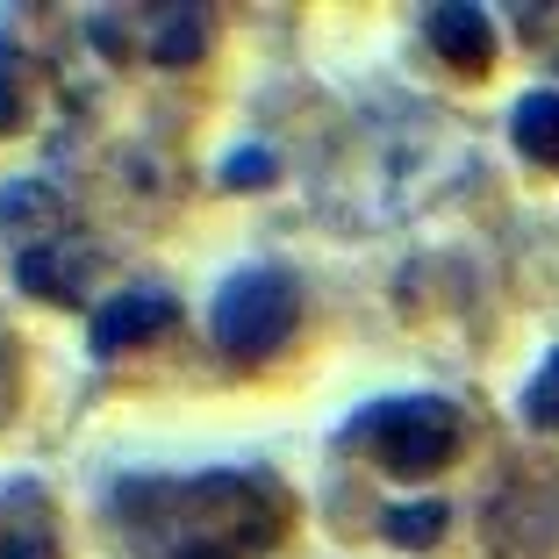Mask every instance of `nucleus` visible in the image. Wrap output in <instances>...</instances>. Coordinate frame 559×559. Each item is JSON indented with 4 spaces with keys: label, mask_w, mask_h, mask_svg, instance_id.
<instances>
[{
    "label": "nucleus",
    "mask_w": 559,
    "mask_h": 559,
    "mask_svg": "<svg viewBox=\"0 0 559 559\" xmlns=\"http://www.w3.org/2000/svg\"><path fill=\"white\" fill-rule=\"evenodd\" d=\"M301 323V280L287 265H245L215 287L209 330L230 359H273Z\"/></svg>",
    "instance_id": "f257e3e1"
},
{
    "label": "nucleus",
    "mask_w": 559,
    "mask_h": 559,
    "mask_svg": "<svg viewBox=\"0 0 559 559\" xmlns=\"http://www.w3.org/2000/svg\"><path fill=\"white\" fill-rule=\"evenodd\" d=\"M352 438L373 452L380 474L424 480V474H438V466H452V452H460V409L444 395H402V402L366 409V424L352 430Z\"/></svg>",
    "instance_id": "f03ea898"
},
{
    "label": "nucleus",
    "mask_w": 559,
    "mask_h": 559,
    "mask_svg": "<svg viewBox=\"0 0 559 559\" xmlns=\"http://www.w3.org/2000/svg\"><path fill=\"white\" fill-rule=\"evenodd\" d=\"M86 280H94V251L72 245V237H50V245H22L15 259V287H29L36 301H58V309H80Z\"/></svg>",
    "instance_id": "7ed1b4c3"
},
{
    "label": "nucleus",
    "mask_w": 559,
    "mask_h": 559,
    "mask_svg": "<svg viewBox=\"0 0 559 559\" xmlns=\"http://www.w3.org/2000/svg\"><path fill=\"white\" fill-rule=\"evenodd\" d=\"M0 559H58V510L36 480H0Z\"/></svg>",
    "instance_id": "20e7f679"
},
{
    "label": "nucleus",
    "mask_w": 559,
    "mask_h": 559,
    "mask_svg": "<svg viewBox=\"0 0 559 559\" xmlns=\"http://www.w3.org/2000/svg\"><path fill=\"white\" fill-rule=\"evenodd\" d=\"M424 36H430V50H438L452 72H488L495 66V22H488V8H466V0H444V8H424Z\"/></svg>",
    "instance_id": "39448f33"
},
{
    "label": "nucleus",
    "mask_w": 559,
    "mask_h": 559,
    "mask_svg": "<svg viewBox=\"0 0 559 559\" xmlns=\"http://www.w3.org/2000/svg\"><path fill=\"white\" fill-rule=\"evenodd\" d=\"M165 323H173V295H165V287H130V295H116V301H100V309H94V352H100V359H116V352L158 337Z\"/></svg>",
    "instance_id": "423d86ee"
},
{
    "label": "nucleus",
    "mask_w": 559,
    "mask_h": 559,
    "mask_svg": "<svg viewBox=\"0 0 559 559\" xmlns=\"http://www.w3.org/2000/svg\"><path fill=\"white\" fill-rule=\"evenodd\" d=\"M510 136H516V151H524L531 165H545V173L559 165V94H552V86H538V94L516 100Z\"/></svg>",
    "instance_id": "0eeeda50"
},
{
    "label": "nucleus",
    "mask_w": 559,
    "mask_h": 559,
    "mask_svg": "<svg viewBox=\"0 0 559 559\" xmlns=\"http://www.w3.org/2000/svg\"><path fill=\"white\" fill-rule=\"evenodd\" d=\"M50 223H58V194H50L44 180H15L8 194H0V230H29V245H50Z\"/></svg>",
    "instance_id": "6e6552de"
},
{
    "label": "nucleus",
    "mask_w": 559,
    "mask_h": 559,
    "mask_svg": "<svg viewBox=\"0 0 559 559\" xmlns=\"http://www.w3.org/2000/svg\"><path fill=\"white\" fill-rule=\"evenodd\" d=\"M444 524H452V510H444V502H402V510L380 516L388 545H402V552H430V545L444 538Z\"/></svg>",
    "instance_id": "1a4fd4ad"
},
{
    "label": "nucleus",
    "mask_w": 559,
    "mask_h": 559,
    "mask_svg": "<svg viewBox=\"0 0 559 559\" xmlns=\"http://www.w3.org/2000/svg\"><path fill=\"white\" fill-rule=\"evenodd\" d=\"M201 44H209V29H201V8H173V22L151 36V58H158V66H194Z\"/></svg>",
    "instance_id": "9d476101"
},
{
    "label": "nucleus",
    "mask_w": 559,
    "mask_h": 559,
    "mask_svg": "<svg viewBox=\"0 0 559 559\" xmlns=\"http://www.w3.org/2000/svg\"><path fill=\"white\" fill-rule=\"evenodd\" d=\"M524 424L531 430H559V352H545V366L524 388Z\"/></svg>",
    "instance_id": "9b49d317"
},
{
    "label": "nucleus",
    "mask_w": 559,
    "mask_h": 559,
    "mask_svg": "<svg viewBox=\"0 0 559 559\" xmlns=\"http://www.w3.org/2000/svg\"><path fill=\"white\" fill-rule=\"evenodd\" d=\"M273 173H280L273 151H230V158H223V180L230 187H265Z\"/></svg>",
    "instance_id": "f8f14e48"
},
{
    "label": "nucleus",
    "mask_w": 559,
    "mask_h": 559,
    "mask_svg": "<svg viewBox=\"0 0 559 559\" xmlns=\"http://www.w3.org/2000/svg\"><path fill=\"white\" fill-rule=\"evenodd\" d=\"M15 395H22V373H15V345H8V330H0V424L15 416Z\"/></svg>",
    "instance_id": "ddd939ff"
},
{
    "label": "nucleus",
    "mask_w": 559,
    "mask_h": 559,
    "mask_svg": "<svg viewBox=\"0 0 559 559\" xmlns=\"http://www.w3.org/2000/svg\"><path fill=\"white\" fill-rule=\"evenodd\" d=\"M22 122V94H15V72H8V58H0V136Z\"/></svg>",
    "instance_id": "4468645a"
}]
</instances>
